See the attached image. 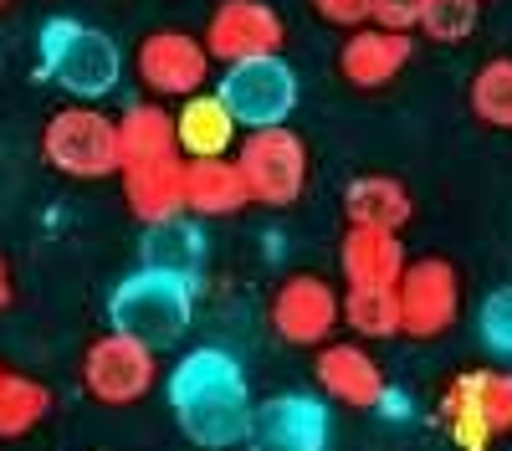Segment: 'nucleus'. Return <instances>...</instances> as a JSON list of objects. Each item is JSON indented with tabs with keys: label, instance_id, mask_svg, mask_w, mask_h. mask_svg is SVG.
I'll list each match as a JSON object with an SVG mask.
<instances>
[{
	"label": "nucleus",
	"instance_id": "f257e3e1",
	"mask_svg": "<svg viewBox=\"0 0 512 451\" xmlns=\"http://www.w3.org/2000/svg\"><path fill=\"white\" fill-rule=\"evenodd\" d=\"M164 395L175 405L180 431L205 446V451H226L246 441L251 426V395L246 375L226 349H190L164 380Z\"/></svg>",
	"mask_w": 512,
	"mask_h": 451
},
{
	"label": "nucleus",
	"instance_id": "f03ea898",
	"mask_svg": "<svg viewBox=\"0 0 512 451\" xmlns=\"http://www.w3.org/2000/svg\"><path fill=\"white\" fill-rule=\"evenodd\" d=\"M123 52L98 26H82L72 16H52L36 36V82L72 93L77 103H98L118 88Z\"/></svg>",
	"mask_w": 512,
	"mask_h": 451
},
{
	"label": "nucleus",
	"instance_id": "7ed1b4c3",
	"mask_svg": "<svg viewBox=\"0 0 512 451\" xmlns=\"http://www.w3.org/2000/svg\"><path fill=\"white\" fill-rule=\"evenodd\" d=\"M190 313H195V282L169 277V272H149V267L128 272V277L113 287V298H108L113 334L139 339V344L154 349V354L185 339Z\"/></svg>",
	"mask_w": 512,
	"mask_h": 451
},
{
	"label": "nucleus",
	"instance_id": "20e7f679",
	"mask_svg": "<svg viewBox=\"0 0 512 451\" xmlns=\"http://www.w3.org/2000/svg\"><path fill=\"white\" fill-rule=\"evenodd\" d=\"M231 164H236L251 205L282 211V205H297L308 190V144L287 123H277V129H251Z\"/></svg>",
	"mask_w": 512,
	"mask_h": 451
},
{
	"label": "nucleus",
	"instance_id": "39448f33",
	"mask_svg": "<svg viewBox=\"0 0 512 451\" xmlns=\"http://www.w3.org/2000/svg\"><path fill=\"white\" fill-rule=\"evenodd\" d=\"M41 159L67 180H108L118 175V144H113V118L93 103H67L47 118L41 129Z\"/></svg>",
	"mask_w": 512,
	"mask_h": 451
},
{
	"label": "nucleus",
	"instance_id": "423d86ee",
	"mask_svg": "<svg viewBox=\"0 0 512 451\" xmlns=\"http://www.w3.org/2000/svg\"><path fill=\"white\" fill-rule=\"evenodd\" d=\"M441 426L461 451H487V441L512 431V375L466 369L441 395Z\"/></svg>",
	"mask_w": 512,
	"mask_h": 451
},
{
	"label": "nucleus",
	"instance_id": "0eeeda50",
	"mask_svg": "<svg viewBox=\"0 0 512 451\" xmlns=\"http://www.w3.org/2000/svg\"><path fill=\"white\" fill-rule=\"evenodd\" d=\"M297 72L287 67V57H251L221 72V88L216 98L226 103V113L236 118V129H277V123L292 118L297 108Z\"/></svg>",
	"mask_w": 512,
	"mask_h": 451
},
{
	"label": "nucleus",
	"instance_id": "6e6552de",
	"mask_svg": "<svg viewBox=\"0 0 512 451\" xmlns=\"http://www.w3.org/2000/svg\"><path fill=\"white\" fill-rule=\"evenodd\" d=\"M82 390L103 405H139L154 385H159V354L144 349L128 334H98L88 349H82Z\"/></svg>",
	"mask_w": 512,
	"mask_h": 451
},
{
	"label": "nucleus",
	"instance_id": "1a4fd4ad",
	"mask_svg": "<svg viewBox=\"0 0 512 451\" xmlns=\"http://www.w3.org/2000/svg\"><path fill=\"white\" fill-rule=\"evenodd\" d=\"M395 303H400V334L410 339H441L461 313V272L446 257H420L405 262L395 282Z\"/></svg>",
	"mask_w": 512,
	"mask_h": 451
},
{
	"label": "nucleus",
	"instance_id": "9d476101",
	"mask_svg": "<svg viewBox=\"0 0 512 451\" xmlns=\"http://www.w3.org/2000/svg\"><path fill=\"white\" fill-rule=\"evenodd\" d=\"M287 41V21L267 6V0H221L216 16L205 21L200 47L210 62L236 67L251 57H277Z\"/></svg>",
	"mask_w": 512,
	"mask_h": 451
},
{
	"label": "nucleus",
	"instance_id": "9b49d317",
	"mask_svg": "<svg viewBox=\"0 0 512 451\" xmlns=\"http://www.w3.org/2000/svg\"><path fill=\"white\" fill-rule=\"evenodd\" d=\"M210 62L205 57V47H200V36H190V31H149L144 41H139V57H134V72H139V82L154 93V98H195V93H205V82H210Z\"/></svg>",
	"mask_w": 512,
	"mask_h": 451
},
{
	"label": "nucleus",
	"instance_id": "f8f14e48",
	"mask_svg": "<svg viewBox=\"0 0 512 451\" xmlns=\"http://www.w3.org/2000/svg\"><path fill=\"white\" fill-rule=\"evenodd\" d=\"M272 328H277V339L282 344H297V349H323L333 344L338 334V293L313 277V272H292L277 282V293H272V308H267Z\"/></svg>",
	"mask_w": 512,
	"mask_h": 451
},
{
	"label": "nucleus",
	"instance_id": "ddd939ff",
	"mask_svg": "<svg viewBox=\"0 0 512 451\" xmlns=\"http://www.w3.org/2000/svg\"><path fill=\"white\" fill-rule=\"evenodd\" d=\"M328 405L313 395H272L251 405L246 446L251 451H328Z\"/></svg>",
	"mask_w": 512,
	"mask_h": 451
},
{
	"label": "nucleus",
	"instance_id": "4468645a",
	"mask_svg": "<svg viewBox=\"0 0 512 451\" xmlns=\"http://www.w3.org/2000/svg\"><path fill=\"white\" fill-rule=\"evenodd\" d=\"M313 375L338 405H354V410H379L384 390H390L379 359L359 344H323L313 359Z\"/></svg>",
	"mask_w": 512,
	"mask_h": 451
},
{
	"label": "nucleus",
	"instance_id": "2eb2a0df",
	"mask_svg": "<svg viewBox=\"0 0 512 451\" xmlns=\"http://www.w3.org/2000/svg\"><path fill=\"white\" fill-rule=\"evenodd\" d=\"M410 47L415 41L400 36V31H384V26H359L349 31V41L338 47V72H344L349 88L359 93H374L384 82H395L410 62Z\"/></svg>",
	"mask_w": 512,
	"mask_h": 451
},
{
	"label": "nucleus",
	"instance_id": "dca6fc26",
	"mask_svg": "<svg viewBox=\"0 0 512 451\" xmlns=\"http://www.w3.org/2000/svg\"><path fill=\"white\" fill-rule=\"evenodd\" d=\"M123 200H128V216L139 226H159L169 216H185V159L169 154V159L123 170Z\"/></svg>",
	"mask_w": 512,
	"mask_h": 451
},
{
	"label": "nucleus",
	"instance_id": "f3484780",
	"mask_svg": "<svg viewBox=\"0 0 512 451\" xmlns=\"http://www.w3.org/2000/svg\"><path fill=\"white\" fill-rule=\"evenodd\" d=\"M338 267H344L349 287H395L405 272V246L400 231H369V226H349L344 246H338Z\"/></svg>",
	"mask_w": 512,
	"mask_h": 451
},
{
	"label": "nucleus",
	"instance_id": "a211bd4d",
	"mask_svg": "<svg viewBox=\"0 0 512 451\" xmlns=\"http://www.w3.org/2000/svg\"><path fill=\"white\" fill-rule=\"evenodd\" d=\"M236 134H241L236 118L226 113V103L216 93H195L175 113V149H180V159H231Z\"/></svg>",
	"mask_w": 512,
	"mask_h": 451
},
{
	"label": "nucleus",
	"instance_id": "6ab92c4d",
	"mask_svg": "<svg viewBox=\"0 0 512 451\" xmlns=\"http://www.w3.org/2000/svg\"><path fill=\"white\" fill-rule=\"evenodd\" d=\"M113 144H118V175L134 164H154L180 154L175 149V113L164 103H134L123 108V118H113Z\"/></svg>",
	"mask_w": 512,
	"mask_h": 451
},
{
	"label": "nucleus",
	"instance_id": "aec40b11",
	"mask_svg": "<svg viewBox=\"0 0 512 451\" xmlns=\"http://www.w3.org/2000/svg\"><path fill=\"white\" fill-rule=\"evenodd\" d=\"M205 257H210V241H205V226L195 216H169L159 226H144V267L149 272L195 282L205 272Z\"/></svg>",
	"mask_w": 512,
	"mask_h": 451
},
{
	"label": "nucleus",
	"instance_id": "412c9836",
	"mask_svg": "<svg viewBox=\"0 0 512 451\" xmlns=\"http://www.w3.org/2000/svg\"><path fill=\"white\" fill-rule=\"evenodd\" d=\"M246 185L231 159H185V216L195 221H221L246 211Z\"/></svg>",
	"mask_w": 512,
	"mask_h": 451
},
{
	"label": "nucleus",
	"instance_id": "4be33fe9",
	"mask_svg": "<svg viewBox=\"0 0 512 451\" xmlns=\"http://www.w3.org/2000/svg\"><path fill=\"white\" fill-rule=\"evenodd\" d=\"M344 216L349 226H369V231H400L415 216V200L395 175H354L344 185Z\"/></svg>",
	"mask_w": 512,
	"mask_h": 451
},
{
	"label": "nucleus",
	"instance_id": "5701e85b",
	"mask_svg": "<svg viewBox=\"0 0 512 451\" xmlns=\"http://www.w3.org/2000/svg\"><path fill=\"white\" fill-rule=\"evenodd\" d=\"M52 416V390L31 375H0V441L31 436L41 421Z\"/></svg>",
	"mask_w": 512,
	"mask_h": 451
},
{
	"label": "nucleus",
	"instance_id": "b1692460",
	"mask_svg": "<svg viewBox=\"0 0 512 451\" xmlns=\"http://www.w3.org/2000/svg\"><path fill=\"white\" fill-rule=\"evenodd\" d=\"M338 318H344L359 339H395L400 334L395 287H349V293L338 298Z\"/></svg>",
	"mask_w": 512,
	"mask_h": 451
},
{
	"label": "nucleus",
	"instance_id": "393cba45",
	"mask_svg": "<svg viewBox=\"0 0 512 451\" xmlns=\"http://www.w3.org/2000/svg\"><path fill=\"white\" fill-rule=\"evenodd\" d=\"M466 103H472V118L477 123L512 134V57L482 62L477 77H472V88H466Z\"/></svg>",
	"mask_w": 512,
	"mask_h": 451
},
{
	"label": "nucleus",
	"instance_id": "a878e982",
	"mask_svg": "<svg viewBox=\"0 0 512 451\" xmlns=\"http://www.w3.org/2000/svg\"><path fill=\"white\" fill-rule=\"evenodd\" d=\"M477 21H482V0H425V16L415 31H425L441 47H456V41L477 31Z\"/></svg>",
	"mask_w": 512,
	"mask_h": 451
},
{
	"label": "nucleus",
	"instance_id": "bb28decb",
	"mask_svg": "<svg viewBox=\"0 0 512 451\" xmlns=\"http://www.w3.org/2000/svg\"><path fill=\"white\" fill-rule=\"evenodd\" d=\"M477 334L482 344L497 354V359H512V282L507 287H492L477 308Z\"/></svg>",
	"mask_w": 512,
	"mask_h": 451
},
{
	"label": "nucleus",
	"instance_id": "cd10ccee",
	"mask_svg": "<svg viewBox=\"0 0 512 451\" xmlns=\"http://www.w3.org/2000/svg\"><path fill=\"white\" fill-rule=\"evenodd\" d=\"M420 16H425V0H369V26H384V31L410 36Z\"/></svg>",
	"mask_w": 512,
	"mask_h": 451
},
{
	"label": "nucleus",
	"instance_id": "c85d7f7f",
	"mask_svg": "<svg viewBox=\"0 0 512 451\" xmlns=\"http://www.w3.org/2000/svg\"><path fill=\"white\" fill-rule=\"evenodd\" d=\"M313 16L328 26L359 31V26H369V0H313Z\"/></svg>",
	"mask_w": 512,
	"mask_h": 451
},
{
	"label": "nucleus",
	"instance_id": "c756f323",
	"mask_svg": "<svg viewBox=\"0 0 512 451\" xmlns=\"http://www.w3.org/2000/svg\"><path fill=\"white\" fill-rule=\"evenodd\" d=\"M0 308H11V267L0 257Z\"/></svg>",
	"mask_w": 512,
	"mask_h": 451
},
{
	"label": "nucleus",
	"instance_id": "7c9ffc66",
	"mask_svg": "<svg viewBox=\"0 0 512 451\" xmlns=\"http://www.w3.org/2000/svg\"><path fill=\"white\" fill-rule=\"evenodd\" d=\"M0 375H6V364H0Z\"/></svg>",
	"mask_w": 512,
	"mask_h": 451
},
{
	"label": "nucleus",
	"instance_id": "2f4dec72",
	"mask_svg": "<svg viewBox=\"0 0 512 451\" xmlns=\"http://www.w3.org/2000/svg\"><path fill=\"white\" fill-rule=\"evenodd\" d=\"M0 6H6V0H0Z\"/></svg>",
	"mask_w": 512,
	"mask_h": 451
}]
</instances>
